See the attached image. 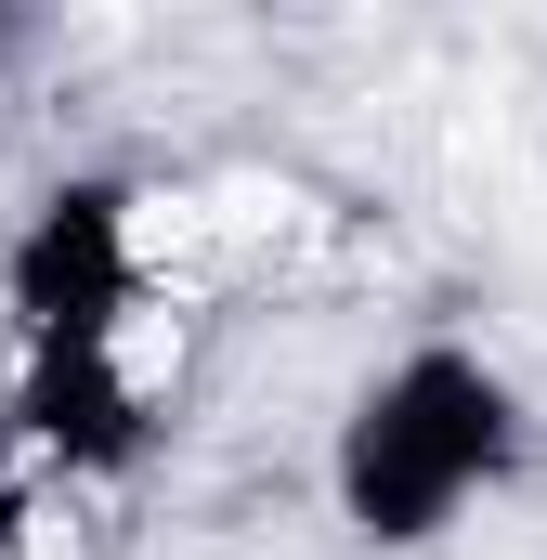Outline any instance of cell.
Returning <instances> with one entry per match:
<instances>
[{
	"label": "cell",
	"mask_w": 547,
	"mask_h": 560,
	"mask_svg": "<svg viewBox=\"0 0 547 560\" xmlns=\"http://www.w3.org/2000/svg\"><path fill=\"white\" fill-rule=\"evenodd\" d=\"M235 287L222 209L143 170H79L53 183L13 248H0V326H13V443L131 482L156 430L183 418L196 339Z\"/></svg>",
	"instance_id": "obj_1"
},
{
	"label": "cell",
	"mask_w": 547,
	"mask_h": 560,
	"mask_svg": "<svg viewBox=\"0 0 547 560\" xmlns=\"http://www.w3.org/2000/svg\"><path fill=\"white\" fill-rule=\"evenodd\" d=\"M535 456V405L482 339H392L339 418H326V522L379 560L443 548L456 522H482Z\"/></svg>",
	"instance_id": "obj_2"
},
{
	"label": "cell",
	"mask_w": 547,
	"mask_h": 560,
	"mask_svg": "<svg viewBox=\"0 0 547 560\" xmlns=\"http://www.w3.org/2000/svg\"><path fill=\"white\" fill-rule=\"evenodd\" d=\"M105 548H118V482L0 430V560H105Z\"/></svg>",
	"instance_id": "obj_3"
},
{
	"label": "cell",
	"mask_w": 547,
	"mask_h": 560,
	"mask_svg": "<svg viewBox=\"0 0 547 560\" xmlns=\"http://www.w3.org/2000/svg\"><path fill=\"white\" fill-rule=\"evenodd\" d=\"M13 39H26V26H13V13H0V52H13Z\"/></svg>",
	"instance_id": "obj_4"
}]
</instances>
